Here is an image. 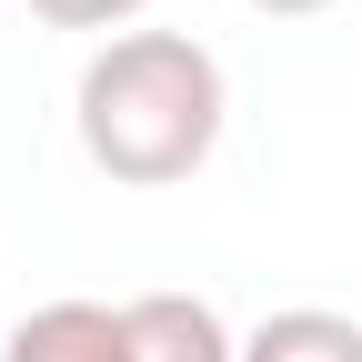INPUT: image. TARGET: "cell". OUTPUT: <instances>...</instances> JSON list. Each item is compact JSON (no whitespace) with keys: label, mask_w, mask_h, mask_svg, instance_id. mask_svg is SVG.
Listing matches in <instances>:
<instances>
[{"label":"cell","mask_w":362,"mask_h":362,"mask_svg":"<svg viewBox=\"0 0 362 362\" xmlns=\"http://www.w3.org/2000/svg\"><path fill=\"white\" fill-rule=\"evenodd\" d=\"M221 61L202 51L192 30H121L81 61L71 90V121H81V151L90 171H111L121 192H171L192 181L221 141Z\"/></svg>","instance_id":"6da1fadb"},{"label":"cell","mask_w":362,"mask_h":362,"mask_svg":"<svg viewBox=\"0 0 362 362\" xmlns=\"http://www.w3.org/2000/svg\"><path fill=\"white\" fill-rule=\"evenodd\" d=\"M0 362H131V322L121 302H40L11 322Z\"/></svg>","instance_id":"7a4b0ae2"},{"label":"cell","mask_w":362,"mask_h":362,"mask_svg":"<svg viewBox=\"0 0 362 362\" xmlns=\"http://www.w3.org/2000/svg\"><path fill=\"white\" fill-rule=\"evenodd\" d=\"M121 322H131V362H242V342L221 332L202 292H141L121 302Z\"/></svg>","instance_id":"3957f363"},{"label":"cell","mask_w":362,"mask_h":362,"mask_svg":"<svg viewBox=\"0 0 362 362\" xmlns=\"http://www.w3.org/2000/svg\"><path fill=\"white\" fill-rule=\"evenodd\" d=\"M242 362H362V322L352 312H322V302L272 312V322L242 342Z\"/></svg>","instance_id":"277c9868"},{"label":"cell","mask_w":362,"mask_h":362,"mask_svg":"<svg viewBox=\"0 0 362 362\" xmlns=\"http://www.w3.org/2000/svg\"><path fill=\"white\" fill-rule=\"evenodd\" d=\"M30 11L51 21V30H111L121 40V21H141L151 0H30Z\"/></svg>","instance_id":"5b68a950"},{"label":"cell","mask_w":362,"mask_h":362,"mask_svg":"<svg viewBox=\"0 0 362 362\" xmlns=\"http://www.w3.org/2000/svg\"><path fill=\"white\" fill-rule=\"evenodd\" d=\"M252 11H272V21H312V11H332V0H252Z\"/></svg>","instance_id":"8992f818"}]
</instances>
